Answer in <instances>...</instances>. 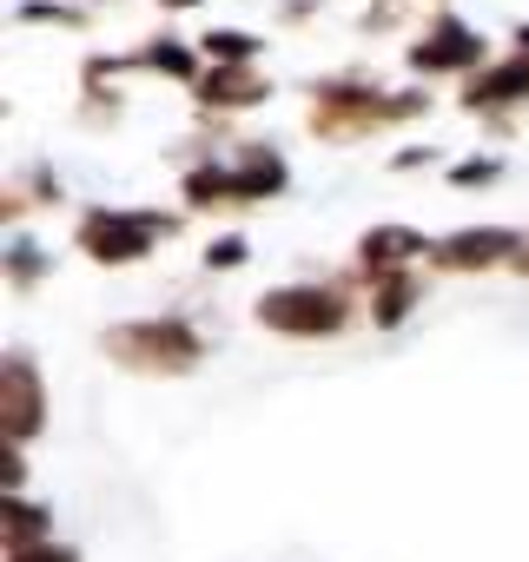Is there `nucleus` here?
Returning <instances> with one entry per match:
<instances>
[{"instance_id": "1", "label": "nucleus", "mask_w": 529, "mask_h": 562, "mask_svg": "<svg viewBox=\"0 0 529 562\" xmlns=\"http://www.w3.org/2000/svg\"><path fill=\"white\" fill-rule=\"evenodd\" d=\"M106 351L133 371H192L205 358L199 331L185 318H139V325H113L106 331Z\"/></svg>"}, {"instance_id": "2", "label": "nucleus", "mask_w": 529, "mask_h": 562, "mask_svg": "<svg viewBox=\"0 0 529 562\" xmlns=\"http://www.w3.org/2000/svg\"><path fill=\"white\" fill-rule=\"evenodd\" d=\"M345 318H351V305L331 285H285V292L258 299V325H272L285 338H331Z\"/></svg>"}, {"instance_id": "3", "label": "nucleus", "mask_w": 529, "mask_h": 562, "mask_svg": "<svg viewBox=\"0 0 529 562\" xmlns=\"http://www.w3.org/2000/svg\"><path fill=\"white\" fill-rule=\"evenodd\" d=\"M153 232H172V218H159V212H87L80 245L100 265H133L153 251Z\"/></svg>"}, {"instance_id": "4", "label": "nucleus", "mask_w": 529, "mask_h": 562, "mask_svg": "<svg viewBox=\"0 0 529 562\" xmlns=\"http://www.w3.org/2000/svg\"><path fill=\"white\" fill-rule=\"evenodd\" d=\"M41 411H47L41 378H34V364L14 351L8 364H0V424H8V443H27V437L41 430Z\"/></svg>"}, {"instance_id": "5", "label": "nucleus", "mask_w": 529, "mask_h": 562, "mask_svg": "<svg viewBox=\"0 0 529 562\" xmlns=\"http://www.w3.org/2000/svg\"><path fill=\"white\" fill-rule=\"evenodd\" d=\"M516 251H522V238L516 232H503V225H483V232H450L443 245H430V258L443 265V271H483V265H516Z\"/></svg>"}, {"instance_id": "6", "label": "nucleus", "mask_w": 529, "mask_h": 562, "mask_svg": "<svg viewBox=\"0 0 529 562\" xmlns=\"http://www.w3.org/2000/svg\"><path fill=\"white\" fill-rule=\"evenodd\" d=\"M476 60H483V41H476L463 21H450V14L430 27V41L410 47V67H417V74H450V67H476Z\"/></svg>"}, {"instance_id": "7", "label": "nucleus", "mask_w": 529, "mask_h": 562, "mask_svg": "<svg viewBox=\"0 0 529 562\" xmlns=\"http://www.w3.org/2000/svg\"><path fill=\"white\" fill-rule=\"evenodd\" d=\"M358 251H364V271H378V278L391 271V278H397V265H410V258H417V251H430V245H424L410 225H378V232H364V245H358Z\"/></svg>"}, {"instance_id": "8", "label": "nucleus", "mask_w": 529, "mask_h": 562, "mask_svg": "<svg viewBox=\"0 0 529 562\" xmlns=\"http://www.w3.org/2000/svg\"><path fill=\"white\" fill-rule=\"evenodd\" d=\"M199 100L205 106H251V100H264V80L245 74V67H218V74L199 80Z\"/></svg>"}, {"instance_id": "9", "label": "nucleus", "mask_w": 529, "mask_h": 562, "mask_svg": "<svg viewBox=\"0 0 529 562\" xmlns=\"http://www.w3.org/2000/svg\"><path fill=\"white\" fill-rule=\"evenodd\" d=\"M522 93H529V54L496 67V74H483V80H470L463 106H503V100H522Z\"/></svg>"}, {"instance_id": "10", "label": "nucleus", "mask_w": 529, "mask_h": 562, "mask_svg": "<svg viewBox=\"0 0 529 562\" xmlns=\"http://www.w3.org/2000/svg\"><path fill=\"white\" fill-rule=\"evenodd\" d=\"M47 542V509H34V503H8V555L14 549H41Z\"/></svg>"}, {"instance_id": "11", "label": "nucleus", "mask_w": 529, "mask_h": 562, "mask_svg": "<svg viewBox=\"0 0 529 562\" xmlns=\"http://www.w3.org/2000/svg\"><path fill=\"white\" fill-rule=\"evenodd\" d=\"M199 47H205L212 60H225V67H245V60L258 54V41H251V34H238V27H218V34H205Z\"/></svg>"}, {"instance_id": "12", "label": "nucleus", "mask_w": 529, "mask_h": 562, "mask_svg": "<svg viewBox=\"0 0 529 562\" xmlns=\"http://www.w3.org/2000/svg\"><path fill=\"white\" fill-rule=\"evenodd\" d=\"M410 305H417V285H410V278H384V292H378V325H397Z\"/></svg>"}, {"instance_id": "13", "label": "nucleus", "mask_w": 529, "mask_h": 562, "mask_svg": "<svg viewBox=\"0 0 529 562\" xmlns=\"http://www.w3.org/2000/svg\"><path fill=\"white\" fill-rule=\"evenodd\" d=\"M146 67H159V74H179V80H185V74H192V54H185V47H146Z\"/></svg>"}, {"instance_id": "14", "label": "nucleus", "mask_w": 529, "mask_h": 562, "mask_svg": "<svg viewBox=\"0 0 529 562\" xmlns=\"http://www.w3.org/2000/svg\"><path fill=\"white\" fill-rule=\"evenodd\" d=\"M8 271H14V285H34V278H41V251L34 245H14L8 251Z\"/></svg>"}, {"instance_id": "15", "label": "nucleus", "mask_w": 529, "mask_h": 562, "mask_svg": "<svg viewBox=\"0 0 529 562\" xmlns=\"http://www.w3.org/2000/svg\"><path fill=\"white\" fill-rule=\"evenodd\" d=\"M205 265H218V271H232V265H245V238H218V245L205 251Z\"/></svg>"}, {"instance_id": "16", "label": "nucleus", "mask_w": 529, "mask_h": 562, "mask_svg": "<svg viewBox=\"0 0 529 562\" xmlns=\"http://www.w3.org/2000/svg\"><path fill=\"white\" fill-rule=\"evenodd\" d=\"M8 562H74V549H54V542H41V549H14Z\"/></svg>"}, {"instance_id": "17", "label": "nucleus", "mask_w": 529, "mask_h": 562, "mask_svg": "<svg viewBox=\"0 0 529 562\" xmlns=\"http://www.w3.org/2000/svg\"><path fill=\"white\" fill-rule=\"evenodd\" d=\"M489 172H496V159H463L450 179H457V186H476V179H489Z\"/></svg>"}, {"instance_id": "18", "label": "nucleus", "mask_w": 529, "mask_h": 562, "mask_svg": "<svg viewBox=\"0 0 529 562\" xmlns=\"http://www.w3.org/2000/svg\"><path fill=\"white\" fill-rule=\"evenodd\" d=\"M516 271H522V278H529V245H522V251H516Z\"/></svg>"}, {"instance_id": "19", "label": "nucleus", "mask_w": 529, "mask_h": 562, "mask_svg": "<svg viewBox=\"0 0 529 562\" xmlns=\"http://www.w3.org/2000/svg\"><path fill=\"white\" fill-rule=\"evenodd\" d=\"M516 47H522V54H529V27H516Z\"/></svg>"}, {"instance_id": "20", "label": "nucleus", "mask_w": 529, "mask_h": 562, "mask_svg": "<svg viewBox=\"0 0 529 562\" xmlns=\"http://www.w3.org/2000/svg\"><path fill=\"white\" fill-rule=\"evenodd\" d=\"M166 8H199V0H166Z\"/></svg>"}]
</instances>
